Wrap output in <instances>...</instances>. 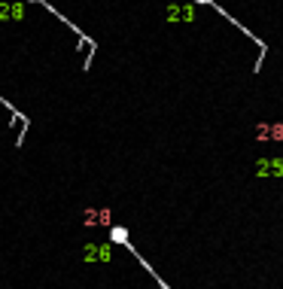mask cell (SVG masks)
Wrapping results in <instances>:
<instances>
[{"label": "cell", "instance_id": "3", "mask_svg": "<svg viewBox=\"0 0 283 289\" xmlns=\"http://www.w3.org/2000/svg\"><path fill=\"white\" fill-rule=\"evenodd\" d=\"M256 137H283V128H280V125H271V128H259Z\"/></svg>", "mask_w": 283, "mask_h": 289}, {"label": "cell", "instance_id": "4", "mask_svg": "<svg viewBox=\"0 0 283 289\" xmlns=\"http://www.w3.org/2000/svg\"><path fill=\"white\" fill-rule=\"evenodd\" d=\"M280 171L283 168L280 165L274 168V161H259V168H256V174H280Z\"/></svg>", "mask_w": 283, "mask_h": 289}, {"label": "cell", "instance_id": "2", "mask_svg": "<svg viewBox=\"0 0 283 289\" xmlns=\"http://www.w3.org/2000/svg\"><path fill=\"white\" fill-rule=\"evenodd\" d=\"M82 259L85 262H110V247L107 244H88L82 250Z\"/></svg>", "mask_w": 283, "mask_h": 289}, {"label": "cell", "instance_id": "1", "mask_svg": "<svg viewBox=\"0 0 283 289\" xmlns=\"http://www.w3.org/2000/svg\"><path fill=\"white\" fill-rule=\"evenodd\" d=\"M82 222L88 228H95V225H110V210H104V207H88L82 213Z\"/></svg>", "mask_w": 283, "mask_h": 289}]
</instances>
